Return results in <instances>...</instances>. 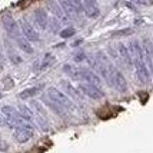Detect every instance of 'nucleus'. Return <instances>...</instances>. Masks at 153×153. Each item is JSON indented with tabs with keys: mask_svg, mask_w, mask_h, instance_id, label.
Returning a JSON list of instances; mask_svg holds the SVG:
<instances>
[{
	"mask_svg": "<svg viewBox=\"0 0 153 153\" xmlns=\"http://www.w3.org/2000/svg\"><path fill=\"white\" fill-rule=\"evenodd\" d=\"M107 67H109V79H107L109 85L112 87H114V89H116L117 92H120V93H125L127 90V82H126V79H125V76L120 73L113 65L109 63Z\"/></svg>",
	"mask_w": 153,
	"mask_h": 153,
	"instance_id": "1",
	"label": "nucleus"
},
{
	"mask_svg": "<svg viewBox=\"0 0 153 153\" xmlns=\"http://www.w3.org/2000/svg\"><path fill=\"white\" fill-rule=\"evenodd\" d=\"M1 114L4 116L6 126L13 127V129H16L17 126H22L25 122H27V120H25L22 117V114L19 113V110L14 109L13 106H3L1 107Z\"/></svg>",
	"mask_w": 153,
	"mask_h": 153,
	"instance_id": "2",
	"label": "nucleus"
},
{
	"mask_svg": "<svg viewBox=\"0 0 153 153\" xmlns=\"http://www.w3.org/2000/svg\"><path fill=\"white\" fill-rule=\"evenodd\" d=\"M47 96L50 99H53L56 103H59L60 106H63L66 110H72L73 109V102L69 99V96L63 92H60L56 87H49L47 89Z\"/></svg>",
	"mask_w": 153,
	"mask_h": 153,
	"instance_id": "3",
	"label": "nucleus"
},
{
	"mask_svg": "<svg viewBox=\"0 0 153 153\" xmlns=\"http://www.w3.org/2000/svg\"><path fill=\"white\" fill-rule=\"evenodd\" d=\"M33 126L29 123V122H25L22 126H17L13 132V137L17 143H26L33 137Z\"/></svg>",
	"mask_w": 153,
	"mask_h": 153,
	"instance_id": "4",
	"label": "nucleus"
},
{
	"mask_svg": "<svg viewBox=\"0 0 153 153\" xmlns=\"http://www.w3.org/2000/svg\"><path fill=\"white\" fill-rule=\"evenodd\" d=\"M133 66H134V69H136V76H137V79L140 80V83H147L149 79H150V70H149L145 59L134 57Z\"/></svg>",
	"mask_w": 153,
	"mask_h": 153,
	"instance_id": "5",
	"label": "nucleus"
},
{
	"mask_svg": "<svg viewBox=\"0 0 153 153\" xmlns=\"http://www.w3.org/2000/svg\"><path fill=\"white\" fill-rule=\"evenodd\" d=\"M79 90L80 93H83L85 96L93 100H100L105 97V92L99 86H94V85H90V83H80Z\"/></svg>",
	"mask_w": 153,
	"mask_h": 153,
	"instance_id": "6",
	"label": "nucleus"
},
{
	"mask_svg": "<svg viewBox=\"0 0 153 153\" xmlns=\"http://www.w3.org/2000/svg\"><path fill=\"white\" fill-rule=\"evenodd\" d=\"M79 80L80 82H85V83H90L94 86H100L102 79L100 76L94 70L86 69V67H79Z\"/></svg>",
	"mask_w": 153,
	"mask_h": 153,
	"instance_id": "7",
	"label": "nucleus"
},
{
	"mask_svg": "<svg viewBox=\"0 0 153 153\" xmlns=\"http://www.w3.org/2000/svg\"><path fill=\"white\" fill-rule=\"evenodd\" d=\"M1 23H3V27H4V30H6L7 33L10 34L12 37H19L20 36V27H19V23L16 22V20L12 17V16H9L6 14L3 19H1Z\"/></svg>",
	"mask_w": 153,
	"mask_h": 153,
	"instance_id": "8",
	"label": "nucleus"
},
{
	"mask_svg": "<svg viewBox=\"0 0 153 153\" xmlns=\"http://www.w3.org/2000/svg\"><path fill=\"white\" fill-rule=\"evenodd\" d=\"M20 30H22V33H23V36L26 37L29 42H39L40 37H39V33L34 30V27L29 23V22H26V20H20Z\"/></svg>",
	"mask_w": 153,
	"mask_h": 153,
	"instance_id": "9",
	"label": "nucleus"
},
{
	"mask_svg": "<svg viewBox=\"0 0 153 153\" xmlns=\"http://www.w3.org/2000/svg\"><path fill=\"white\" fill-rule=\"evenodd\" d=\"M83 10L87 17L90 19H96L100 14V9L96 0H83Z\"/></svg>",
	"mask_w": 153,
	"mask_h": 153,
	"instance_id": "10",
	"label": "nucleus"
},
{
	"mask_svg": "<svg viewBox=\"0 0 153 153\" xmlns=\"http://www.w3.org/2000/svg\"><path fill=\"white\" fill-rule=\"evenodd\" d=\"M34 22H36V25H37L42 30H45L47 27L49 17H47V13L45 9H36V10H34Z\"/></svg>",
	"mask_w": 153,
	"mask_h": 153,
	"instance_id": "11",
	"label": "nucleus"
},
{
	"mask_svg": "<svg viewBox=\"0 0 153 153\" xmlns=\"http://www.w3.org/2000/svg\"><path fill=\"white\" fill-rule=\"evenodd\" d=\"M117 53L122 57V60L126 63L127 66H132L133 65V59H132V54L129 50V46H126L125 43H119L117 45Z\"/></svg>",
	"mask_w": 153,
	"mask_h": 153,
	"instance_id": "12",
	"label": "nucleus"
},
{
	"mask_svg": "<svg viewBox=\"0 0 153 153\" xmlns=\"http://www.w3.org/2000/svg\"><path fill=\"white\" fill-rule=\"evenodd\" d=\"M43 100H45V103L47 105V107L50 109V110H53L56 114H59V116H65L66 114V109L63 106H60L59 103H56L53 99H50L49 96H43Z\"/></svg>",
	"mask_w": 153,
	"mask_h": 153,
	"instance_id": "13",
	"label": "nucleus"
},
{
	"mask_svg": "<svg viewBox=\"0 0 153 153\" xmlns=\"http://www.w3.org/2000/svg\"><path fill=\"white\" fill-rule=\"evenodd\" d=\"M60 85H62V87L65 89V92H66L70 97H73L74 100H82L83 99V96L79 93V90H77L76 87L72 86V83H69L67 80H62V82H60Z\"/></svg>",
	"mask_w": 153,
	"mask_h": 153,
	"instance_id": "14",
	"label": "nucleus"
},
{
	"mask_svg": "<svg viewBox=\"0 0 153 153\" xmlns=\"http://www.w3.org/2000/svg\"><path fill=\"white\" fill-rule=\"evenodd\" d=\"M47 7H49V10L52 12V13L57 17V19H62V20H67V16L65 14V12L62 10V7H60L59 3H56L54 0H49V3H47Z\"/></svg>",
	"mask_w": 153,
	"mask_h": 153,
	"instance_id": "15",
	"label": "nucleus"
},
{
	"mask_svg": "<svg viewBox=\"0 0 153 153\" xmlns=\"http://www.w3.org/2000/svg\"><path fill=\"white\" fill-rule=\"evenodd\" d=\"M16 43H17V46H19V49L20 50H23L25 53H27V54H32L34 52L33 50V46L30 45V42L23 36H19V37H16Z\"/></svg>",
	"mask_w": 153,
	"mask_h": 153,
	"instance_id": "16",
	"label": "nucleus"
},
{
	"mask_svg": "<svg viewBox=\"0 0 153 153\" xmlns=\"http://www.w3.org/2000/svg\"><path fill=\"white\" fill-rule=\"evenodd\" d=\"M59 4H60L62 10L65 12V14H66L67 17H72V16H74V14H77L76 13V9H74V6L72 4L70 0H59Z\"/></svg>",
	"mask_w": 153,
	"mask_h": 153,
	"instance_id": "17",
	"label": "nucleus"
},
{
	"mask_svg": "<svg viewBox=\"0 0 153 153\" xmlns=\"http://www.w3.org/2000/svg\"><path fill=\"white\" fill-rule=\"evenodd\" d=\"M63 72L70 76L73 80H79V67L77 66H73V65H65L63 66Z\"/></svg>",
	"mask_w": 153,
	"mask_h": 153,
	"instance_id": "18",
	"label": "nucleus"
},
{
	"mask_svg": "<svg viewBox=\"0 0 153 153\" xmlns=\"http://www.w3.org/2000/svg\"><path fill=\"white\" fill-rule=\"evenodd\" d=\"M40 90H42V86H37V87H29L26 90H23V92H20L19 97L20 99H29V97H33L36 94L39 93Z\"/></svg>",
	"mask_w": 153,
	"mask_h": 153,
	"instance_id": "19",
	"label": "nucleus"
},
{
	"mask_svg": "<svg viewBox=\"0 0 153 153\" xmlns=\"http://www.w3.org/2000/svg\"><path fill=\"white\" fill-rule=\"evenodd\" d=\"M17 110H19V113L22 114V117L25 120H27V122H30V120L33 119V112H32L30 107H27L26 105H19Z\"/></svg>",
	"mask_w": 153,
	"mask_h": 153,
	"instance_id": "20",
	"label": "nucleus"
},
{
	"mask_svg": "<svg viewBox=\"0 0 153 153\" xmlns=\"http://www.w3.org/2000/svg\"><path fill=\"white\" fill-rule=\"evenodd\" d=\"M59 34L62 39H69V37H72V36L76 34V29H74V27H66V29L60 30Z\"/></svg>",
	"mask_w": 153,
	"mask_h": 153,
	"instance_id": "21",
	"label": "nucleus"
},
{
	"mask_svg": "<svg viewBox=\"0 0 153 153\" xmlns=\"http://www.w3.org/2000/svg\"><path fill=\"white\" fill-rule=\"evenodd\" d=\"M47 25H50V30L56 33V32H59L60 30V22L57 19H49V23Z\"/></svg>",
	"mask_w": 153,
	"mask_h": 153,
	"instance_id": "22",
	"label": "nucleus"
},
{
	"mask_svg": "<svg viewBox=\"0 0 153 153\" xmlns=\"http://www.w3.org/2000/svg\"><path fill=\"white\" fill-rule=\"evenodd\" d=\"M53 62H54V57H53V56H52V54H46V56H45V60H43V63H42V69H45V67L50 66Z\"/></svg>",
	"mask_w": 153,
	"mask_h": 153,
	"instance_id": "23",
	"label": "nucleus"
},
{
	"mask_svg": "<svg viewBox=\"0 0 153 153\" xmlns=\"http://www.w3.org/2000/svg\"><path fill=\"white\" fill-rule=\"evenodd\" d=\"M70 1H72V4L76 9V13H82L83 12V1L82 0H70Z\"/></svg>",
	"mask_w": 153,
	"mask_h": 153,
	"instance_id": "24",
	"label": "nucleus"
},
{
	"mask_svg": "<svg viewBox=\"0 0 153 153\" xmlns=\"http://www.w3.org/2000/svg\"><path fill=\"white\" fill-rule=\"evenodd\" d=\"M10 60H12V63H14V65H20L22 63V57L17 56L16 53H10Z\"/></svg>",
	"mask_w": 153,
	"mask_h": 153,
	"instance_id": "25",
	"label": "nucleus"
},
{
	"mask_svg": "<svg viewBox=\"0 0 153 153\" xmlns=\"http://www.w3.org/2000/svg\"><path fill=\"white\" fill-rule=\"evenodd\" d=\"M9 150V145L3 137H0V152H7Z\"/></svg>",
	"mask_w": 153,
	"mask_h": 153,
	"instance_id": "26",
	"label": "nucleus"
},
{
	"mask_svg": "<svg viewBox=\"0 0 153 153\" xmlns=\"http://www.w3.org/2000/svg\"><path fill=\"white\" fill-rule=\"evenodd\" d=\"M74 60L76 62H83V60H86V54L83 52H79L77 54H74Z\"/></svg>",
	"mask_w": 153,
	"mask_h": 153,
	"instance_id": "27",
	"label": "nucleus"
},
{
	"mask_svg": "<svg viewBox=\"0 0 153 153\" xmlns=\"http://www.w3.org/2000/svg\"><path fill=\"white\" fill-rule=\"evenodd\" d=\"M136 1L142 6H152L153 4V0H136Z\"/></svg>",
	"mask_w": 153,
	"mask_h": 153,
	"instance_id": "28",
	"label": "nucleus"
},
{
	"mask_svg": "<svg viewBox=\"0 0 153 153\" xmlns=\"http://www.w3.org/2000/svg\"><path fill=\"white\" fill-rule=\"evenodd\" d=\"M133 33V30L132 29H125V30H122V32H117V33H114L116 36H120V34H132Z\"/></svg>",
	"mask_w": 153,
	"mask_h": 153,
	"instance_id": "29",
	"label": "nucleus"
},
{
	"mask_svg": "<svg viewBox=\"0 0 153 153\" xmlns=\"http://www.w3.org/2000/svg\"><path fill=\"white\" fill-rule=\"evenodd\" d=\"M3 125H6V120H4V116L0 114V127L3 126Z\"/></svg>",
	"mask_w": 153,
	"mask_h": 153,
	"instance_id": "30",
	"label": "nucleus"
},
{
	"mask_svg": "<svg viewBox=\"0 0 153 153\" xmlns=\"http://www.w3.org/2000/svg\"><path fill=\"white\" fill-rule=\"evenodd\" d=\"M149 69H150V74H152V77H153V62L149 65Z\"/></svg>",
	"mask_w": 153,
	"mask_h": 153,
	"instance_id": "31",
	"label": "nucleus"
},
{
	"mask_svg": "<svg viewBox=\"0 0 153 153\" xmlns=\"http://www.w3.org/2000/svg\"><path fill=\"white\" fill-rule=\"evenodd\" d=\"M3 70V62H1V59H0V72Z\"/></svg>",
	"mask_w": 153,
	"mask_h": 153,
	"instance_id": "32",
	"label": "nucleus"
},
{
	"mask_svg": "<svg viewBox=\"0 0 153 153\" xmlns=\"http://www.w3.org/2000/svg\"><path fill=\"white\" fill-rule=\"evenodd\" d=\"M1 97H3V94H1V93H0V99H1Z\"/></svg>",
	"mask_w": 153,
	"mask_h": 153,
	"instance_id": "33",
	"label": "nucleus"
}]
</instances>
